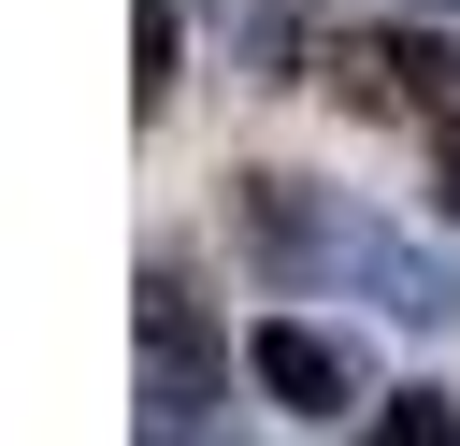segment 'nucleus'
Masks as SVG:
<instances>
[{
    "label": "nucleus",
    "mask_w": 460,
    "mask_h": 446,
    "mask_svg": "<svg viewBox=\"0 0 460 446\" xmlns=\"http://www.w3.org/2000/svg\"><path fill=\"white\" fill-rule=\"evenodd\" d=\"M230 230L273 288H345L374 302L388 331H460V259L345 187H302V173H230Z\"/></svg>",
    "instance_id": "nucleus-1"
},
{
    "label": "nucleus",
    "mask_w": 460,
    "mask_h": 446,
    "mask_svg": "<svg viewBox=\"0 0 460 446\" xmlns=\"http://www.w3.org/2000/svg\"><path fill=\"white\" fill-rule=\"evenodd\" d=\"M302 86H331L345 115L460 129V43H446L431 14H331V43H316V72H302Z\"/></svg>",
    "instance_id": "nucleus-2"
},
{
    "label": "nucleus",
    "mask_w": 460,
    "mask_h": 446,
    "mask_svg": "<svg viewBox=\"0 0 460 446\" xmlns=\"http://www.w3.org/2000/svg\"><path fill=\"white\" fill-rule=\"evenodd\" d=\"M129 331H144V446H201V432H216V403H230V331L187 302V273H172V259H144Z\"/></svg>",
    "instance_id": "nucleus-3"
},
{
    "label": "nucleus",
    "mask_w": 460,
    "mask_h": 446,
    "mask_svg": "<svg viewBox=\"0 0 460 446\" xmlns=\"http://www.w3.org/2000/svg\"><path fill=\"white\" fill-rule=\"evenodd\" d=\"M244 374H259V403H288V417H359V331H331V317H302V302H273V317H244Z\"/></svg>",
    "instance_id": "nucleus-4"
},
{
    "label": "nucleus",
    "mask_w": 460,
    "mask_h": 446,
    "mask_svg": "<svg viewBox=\"0 0 460 446\" xmlns=\"http://www.w3.org/2000/svg\"><path fill=\"white\" fill-rule=\"evenodd\" d=\"M129 43H144L129 101H144V115H172V86H187V0H129Z\"/></svg>",
    "instance_id": "nucleus-5"
},
{
    "label": "nucleus",
    "mask_w": 460,
    "mask_h": 446,
    "mask_svg": "<svg viewBox=\"0 0 460 446\" xmlns=\"http://www.w3.org/2000/svg\"><path fill=\"white\" fill-rule=\"evenodd\" d=\"M345 446H460V388H388Z\"/></svg>",
    "instance_id": "nucleus-6"
},
{
    "label": "nucleus",
    "mask_w": 460,
    "mask_h": 446,
    "mask_svg": "<svg viewBox=\"0 0 460 446\" xmlns=\"http://www.w3.org/2000/svg\"><path fill=\"white\" fill-rule=\"evenodd\" d=\"M431 201H446V230H460V129H431Z\"/></svg>",
    "instance_id": "nucleus-7"
},
{
    "label": "nucleus",
    "mask_w": 460,
    "mask_h": 446,
    "mask_svg": "<svg viewBox=\"0 0 460 446\" xmlns=\"http://www.w3.org/2000/svg\"><path fill=\"white\" fill-rule=\"evenodd\" d=\"M402 14H460V0H402Z\"/></svg>",
    "instance_id": "nucleus-8"
}]
</instances>
